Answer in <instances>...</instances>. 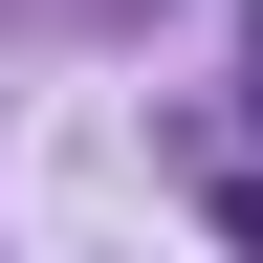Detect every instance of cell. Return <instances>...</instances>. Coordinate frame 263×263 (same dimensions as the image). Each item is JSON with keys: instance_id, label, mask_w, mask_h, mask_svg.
Wrapping results in <instances>:
<instances>
[{"instance_id": "obj_1", "label": "cell", "mask_w": 263, "mask_h": 263, "mask_svg": "<svg viewBox=\"0 0 263 263\" xmlns=\"http://www.w3.org/2000/svg\"><path fill=\"white\" fill-rule=\"evenodd\" d=\"M219 241H241V263H263V176H219Z\"/></svg>"}, {"instance_id": "obj_2", "label": "cell", "mask_w": 263, "mask_h": 263, "mask_svg": "<svg viewBox=\"0 0 263 263\" xmlns=\"http://www.w3.org/2000/svg\"><path fill=\"white\" fill-rule=\"evenodd\" d=\"M241 110H263V0H241Z\"/></svg>"}]
</instances>
